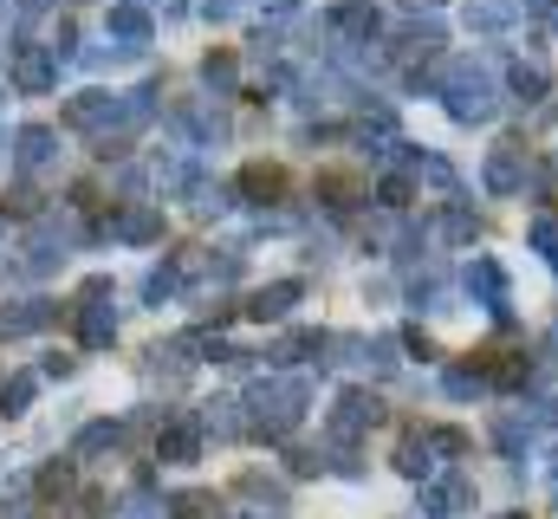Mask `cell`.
I'll use <instances>...</instances> for the list:
<instances>
[{
    "label": "cell",
    "mask_w": 558,
    "mask_h": 519,
    "mask_svg": "<svg viewBox=\"0 0 558 519\" xmlns=\"http://www.w3.org/2000/svg\"><path fill=\"white\" fill-rule=\"evenodd\" d=\"M435 98L448 105L454 124H494V118H500V79H494V65H481V59H454V65L435 79Z\"/></svg>",
    "instance_id": "obj_1"
},
{
    "label": "cell",
    "mask_w": 558,
    "mask_h": 519,
    "mask_svg": "<svg viewBox=\"0 0 558 519\" xmlns=\"http://www.w3.org/2000/svg\"><path fill=\"white\" fill-rule=\"evenodd\" d=\"M305 402H312L305 377H260V384L247 389V429L279 442V435H292L305 422Z\"/></svg>",
    "instance_id": "obj_2"
},
{
    "label": "cell",
    "mask_w": 558,
    "mask_h": 519,
    "mask_svg": "<svg viewBox=\"0 0 558 519\" xmlns=\"http://www.w3.org/2000/svg\"><path fill=\"white\" fill-rule=\"evenodd\" d=\"M118 338V312H111V279H92L78 292V345L85 351H105Z\"/></svg>",
    "instance_id": "obj_3"
},
{
    "label": "cell",
    "mask_w": 558,
    "mask_h": 519,
    "mask_svg": "<svg viewBox=\"0 0 558 519\" xmlns=\"http://www.w3.org/2000/svg\"><path fill=\"white\" fill-rule=\"evenodd\" d=\"M377 415H384V402L371 396V389H338V402H331V442H357V435H371L377 429Z\"/></svg>",
    "instance_id": "obj_4"
},
{
    "label": "cell",
    "mask_w": 558,
    "mask_h": 519,
    "mask_svg": "<svg viewBox=\"0 0 558 519\" xmlns=\"http://www.w3.org/2000/svg\"><path fill=\"white\" fill-rule=\"evenodd\" d=\"M454 514H474V481L468 474H441L422 487V519H454Z\"/></svg>",
    "instance_id": "obj_5"
},
{
    "label": "cell",
    "mask_w": 558,
    "mask_h": 519,
    "mask_svg": "<svg viewBox=\"0 0 558 519\" xmlns=\"http://www.w3.org/2000/svg\"><path fill=\"white\" fill-rule=\"evenodd\" d=\"M461 286H468L494 318H507V273H500V260L474 254V260H468V273H461Z\"/></svg>",
    "instance_id": "obj_6"
},
{
    "label": "cell",
    "mask_w": 558,
    "mask_h": 519,
    "mask_svg": "<svg viewBox=\"0 0 558 519\" xmlns=\"http://www.w3.org/2000/svg\"><path fill=\"white\" fill-rule=\"evenodd\" d=\"M52 79H59V52H52V46H20L13 85H20L26 98H39V92H52Z\"/></svg>",
    "instance_id": "obj_7"
},
{
    "label": "cell",
    "mask_w": 558,
    "mask_h": 519,
    "mask_svg": "<svg viewBox=\"0 0 558 519\" xmlns=\"http://www.w3.org/2000/svg\"><path fill=\"white\" fill-rule=\"evenodd\" d=\"M202 455V415H169L162 435H156V461H195Z\"/></svg>",
    "instance_id": "obj_8"
},
{
    "label": "cell",
    "mask_w": 558,
    "mask_h": 519,
    "mask_svg": "<svg viewBox=\"0 0 558 519\" xmlns=\"http://www.w3.org/2000/svg\"><path fill=\"white\" fill-rule=\"evenodd\" d=\"M481 182H487V195H520V189H526V156H520L513 143L487 149V169H481Z\"/></svg>",
    "instance_id": "obj_9"
},
{
    "label": "cell",
    "mask_w": 558,
    "mask_h": 519,
    "mask_svg": "<svg viewBox=\"0 0 558 519\" xmlns=\"http://www.w3.org/2000/svg\"><path fill=\"white\" fill-rule=\"evenodd\" d=\"M105 26H111V39H118L124 52H137V46H149V33H156L149 7H137V0H118V7L105 13Z\"/></svg>",
    "instance_id": "obj_10"
},
{
    "label": "cell",
    "mask_w": 558,
    "mask_h": 519,
    "mask_svg": "<svg viewBox=\"0 0 558 519\" xmlns=\"http://www.w3.org/2000/svg\"><path fill=\"white\" fill-rule=\"evenodd\" d=\"M331 33H338L344 46H371V39L384 33V13H377V7H364V0H351V7H338V13H331Z\"/></svg>",
    "instance_id": "obj_11"
},
{
    "label": "cell",
    "mask_w": 558,
    "mask_h": 519,
    "mask_svg": "<svg viewBox=\"0 0 558 519\" xmlns=\"http://www.w3.org/2000/svg\"><path fill=\"white\" fill-rule=\"evenodd\" d=\"M111 234H118V241H137V248L162 241V208H156V202H131V208L111 221Z\"/></svg>",
    "instance_id": "obj_12"
},
{
    "label": "cell",
    "mask_w": 558,
    "mask_h": 519,
    "mask_svg": "<svg viewBox=\"0 0 558 519\" xmlns=\"http://www.w3.org/2000/svg\"><path fill=\"white\" fill-rule=\"evenodd\" d=\"M52 162H59V136H52L46 124H26L20 130V169L39 176V169H52Z\"/></svg>",
    "instance_id": "obj_13"
},
{
    "label": "cell",
    "mask_w": 558,
    "mask_h": 519,
    "mask_svg": "<svg viewBox=\"0 0 558 519\" xmlns=\"http://www.w3.org/2000/svg\"><path fill=\"white\" fill-rule=\"evenodd\" d=\"M507 92H513L520 105H539V98L553 92V79H546L539 59H513V65H507Z\"/></svg>",
    "instance_id": "obj_14"
},
{
    "label": "cell",
    "mask_w": 558,
    "mask_h": 519,
    "mask_svg": "<svg viewBox=\"0 0 558 519\" xmlns=\"http://www.w3.org/2000/svg\"><path fill=\"white\" fill-rule=\"evenodd\" d=\"M299 292H305L299 279H274V286H260L254 305H247V318H260V325H267V318H286V312L299 305Z\"/></svg>",
    "instance_id": "obj_15"
},
{
    "label": "cell",
    "mask_w": 558,
    "mask_h": 519,
    "mask_svg": "<svg viewBox=\"0 0 558 519\" xmlns=\"http://www.w3.org/2000/svg\"><path fill=\"white\" fill-rule=\"evenodd\" d=\"M241 409H247V402L215 396V402L202 409V435H221V442H228V435H247V415H241Z\"/></svg>",
    "instance_id": "obj_16"
},
{
    "label": "cell",
    "mask_w": 558,
    "mask_h": 519,
    "mask_svg": "<svg viewBox=\"0 0 558 519\" xmlns=\"http://www.w3.org/2000/svg\"><path fill=\"white\" fill-rule=\"evenodd\" d=\"M52 312H59L52 299H20L13 312L0 305V331H7V338H20V331H39V325H52Z\"/></svg>",
    "instance_id": "obj_17"
},
{
    "label": "cell",
    "mask_w": 558,
    "mask_h": 519,
    "mask_svg": "<svg viewBox=\"0 0 558 519\" xmlns=\"http://www.w3.org/2000/svg\"><path fill=\"white\" fill-rule=\"evenodd\" d=\"M520 20V0H468V26L474 33H507Z\"/></svg>",
    "instance_id": "obj_18"
},
{
    "label": "cell",
    "mask_w": 558,
    "mask_h": 519,
    "mask_svg": "<svg viewBox=\"0 0 558 519\" xmlns=\"http://www.w3.org/2000/svg\"><path fill=\"white\" fill-rule=\"evenodd\" d=\"M494 442L513 455V461H526V448H533V415L520 409V415H494Z\"/></svg>",
    "instance_id": "obj_19"
},
{
    "label": "cell",
    "mask_w": 558,
    "mask_h": 519,
    "mask_svg": "<svg viewBox=\"0 0 558 519\" xmlns=\"http://www.w3.org/2000/svg\"><path fill=\"white\" fill-rule=\"evenodd\" d=\"M435 52H441V26H435V20L403 26V39H397V59H435Z\"/></svg>",
    "instance_id": "obj_20"
},
{
    "label": "cell",
    "mask_w": 558,
    "mask_h": 519,
    "mask_svg": "<svg viewBox=\"0 0 558 519\" xmlns=\"http://www.w3.org/2000/svg\"><path fill=\"white\" fill-rule=\"evenodd\" d=\"M118 442H124V429H118V422H92V429H78L72 461H92V455H105V448H118Z\"/></svg>",
    "instance_id": "obj_21"
},
{
    "label": "cell",
    "mask_w": 558,
    "mask_h": 519,
    "mask_svg": "<svg viewBox=\"0 0 558 519\" xmlns=\"http://www.w3.org/2000/svg\"><path fill=\"white\" fill-rule=\"evenodd\" d=\"M526 241H533V248L546 254V266L558 273V208H539V215H533V228H526Z\"/></svg>",
    "instance_id": "obj_22"
},
{
    "label": "cell",
    "mask_w": 558,
    "mask_h": 519,
    "mask_svg": "<svg viewBox=\"0 0 558 519\" xmlns=\"http://www.w3.org/2000/svg\"><path fill=\"white\" fill-rule=\"evenodd\" d=\"M182 273H189L182 260H169V266H156V273L143 279V299H149V305H162V299H175V292H182Z\"/></svg>",
    "instance_id": "obj_23"
},
{
    "label": "cell",
    "mask_w": 558,
    "mask_h": 519,
    "mask_svg": "<svg viewBox=\"0 0 558 519\" xmlns=\"http://www.w3.org/2000/svg\"><path fill=\"white\" fill-rule=\"evenodd\" d=\"M202 79H208V92H221V98H228L241 72H234V59H228V52H208V59H202Z\"/></svg>",
    "instance_id": "obj_24"
},
{
    "label": "cell",
    "mask_w": 558,
    "mask_h": 519,
    "mask_svg": "<svg viewBox=\"0 0 558 519\" xmlns=\"http://www.w3.org/2000/svg\"><path fill=\"white\" fill-rule=\"evenodd\" d=\"M325 345H331V338H325V331H292V338H286V345H279L274 358H279V364H299V358H305V351H325Z\"/></svg>",
    "instance_id": "obj_25"
},
{
    "label": "cell",
    "mask_w": 558,
    "mask_h": 519,
    "mask_svg": "<svg viewBox=\"0 0 558 519\" xmlns=\"http://www.w3.org/2000/svg\"><path fill=\"white\" fill-rule=\"evenodd\" d=\"M397 468H403L410 481H422V474L435 468V461H428V435H410V442H403V455H397Z\"/></svg>",
    "instance_id": "obj_26"
},
{
    "label": "cell",
    "mask_w": 558,
    "mask_h": 519,
    "mask_svg": "<svg viewBox=\"0 0 558 519\" xmlns=\"http://www.w3.org/2000/svg\"><path fill=\"white\" fill-rule=\"evenodd\" d=\"M441 234H448V241H474V234H481V221H474V215H468V208L454 202V208L441 215Z\"/></svg>",
    "instance_id": "obj_27"
},
{
    "label": "cell",
    "mask_w": 558,
    "mask_h": 519,
    "mask_svg": "<svg viewBox=\"0 0 558 519\" xmlns=\"http://www.w3.org/2000/svg\"><path fill=\"white\" fill-rule=\"evenodd\" d=\"M441 384H448V396H461V402H468V396H487V371H448Z\"/></svg>",
    "instance_id": "obj_28"
},
{
    "label": "cell",
    "mask_w": 558,
    "mask_h": 519,
    "mask_svg": "<svg viewBox=\"0 0 558 519\" xmlns=\"http://www.w3.org/2000/svg\"><path fill=\"white\" fill-rule=\"evenodd\" d=\"M241 189H247V195H279V169H267V162L241 169Z\"/></svg>",
    "instance_id": "obj_29"
},
{
    "label": "cell",
    "mask_w": 558,
    "mask_h": 519,
    "mask_svg": "<svg viewBox=\"0 0 558 519\" xmlns=\"http://www.w3.org/2000/svg\"><path fill=\"white\" fill-rule=\"evenodd\" d=\"M241 494H247V500H267V507H286V487H274V481H267V474H247V481H241Z\"/></svg>",
    "instance_id": "obj_30"
},
{
    "label": "cell",
    "mask_w": 558,
    "mask_h": 519,
    "mask_svg": "<svg viewBox=\"0 0 558 519\" xmlns=\"http://www.w3.org/2000/svg\"><path fill=\"white\" fill-rule=\"evenodd\" d=\"M26 402H33V377H13V384L0 389V409H7V415H20Z\"/></svg>",
    "instance_id": "obj_31"
},
{
    "label": "cell",
    "mask_w": 558,
    "mask_h": 519,
    "mask_svg": "<svg viewBox=\"0 0 558 519\" xmlns=\"http://www.w3.org/2000/svg\"><path fill=\"white\" fill-rule=\"evenodd\" d=\"M72 487V461H52L46 474H39V494H65Z\"/></svg>",
    "instance_id": "obj_32"
},
{
    "label": "cell",
    "mask_w": 558,
    "mask_h": 519,
    "mask_svg": "<svg viewBox=\"0 0 558 519\" xmlns=\"http://www.w3.org/2000/svg\"><path fill=\"white\" fill-rule=\"evenodd\" d=\"M182 514H189V519H221V500H215V494H189V500H182Z\"/></svg>",
    "instance_id": "obj_33"
},
{
    "label": "cell",
    "mask_w": 558,
    "mask_h": 519,
    "mask_svg": "<svg viewBox=\"0 0 558 519\" xmlns=\"http://www.w3.org/2000/svg\"><path fill=\"white\" fill-rule=\"evenodd\" d=\"M0 215H39V195H33V189H13V195L0 202Z\"/></svg>",
    "instance_id": "obj_34"
},
{
    "label": "cell",
    "mask_w": 558,
    "mask_h": 519,
    "mask_svg": "<svg viewBox=\"0 0 558 519\" xmlns=\"http://www.w3.org/2000/svg\"><path fill=\"white\" fill-rule=\"evenodd\" d=\"M410 202V182L403 176H384V208H403Z\"/></svg>",
    "instance_id": "obj_35"
},
{
    "label": "cell",
    "mask_w": 558,
    "mask_h": 519,
    "mask_svg": "<svg viewBox=\"0 0 558 519\" xmlns=\"http://www.w3.org/2000/svg\"><path fill=\"white\" fill-rule=\"evenodd\" d=\"M520 13L526 20H546V13H558V0H520Z\"/></svg>",
    "instance_id": "obj_36"
},
{
    "label": "cell",
    "mask_w": 558,
    "mask_h": 519,
    "mask_svg": "<svg viewBox=\"0 0 558 519\" xmlns=\"http://www.w3.org/2000/svg\"><path fill=\"white\" fill-rule=\"evenodd\" d=\"M162 13H182V0H162Z\"/></svg>",
    "instance_id": "obj_37"
},
{
    "label": "cell",
    "mask_w": 558,
    "mask_h": 519,
    "mask_svg": "<svg viewBox=\"0 0 558 519\" xmlns=\"http://www.w3.org/2000/svg\"><path fill=\"white\" fill-rule=\"evenodd\" d=\"M274 7H279V13H286V7H299V0H274Z\"/></svg>",
    "instance_id": "obj_38"
},
{
    "label": "cell",
    "mask_w": 558,
    "mask_h": 519,
    "mask_svg": "<svg viewBox=\"0 0 558 519\" xmlns=\"http://www.w3.org/2000/svg\"><path fill=\"white\" fill-rule=\"evenodd\" d=\"M410 7H435V0H410Z\"/></svg>",
    "instance_id": "obj_39"
},
{
    "label": "cell",
    "mask_w": 558,
    "mask_h": 519,
    "mask_svg": "<svg viewBox=\"0 0 558 519\" xmlns=\"http://www.w3.org/2000/svg\"><path fill=\"white\" fill-rule=\"evenodd\" d=\"M0 13H7V0H0Z\"/></svg>",
    "instance_id": "obj_40"
},
{
    "label": "cell",
    "mask_w": 558,
    "mask_h": 519,
    "mask_svg": "<svg viewBox=\"0 0 558 519\" xmlns=\"http://www.w3.org/2000/svg\"><path fill=\"white\" fill-rule=\"evenodd\" d=\"M553 20H558V13H553Z\"/></svg>",
    "instance_id": "obj_41"
}]
</instances>
